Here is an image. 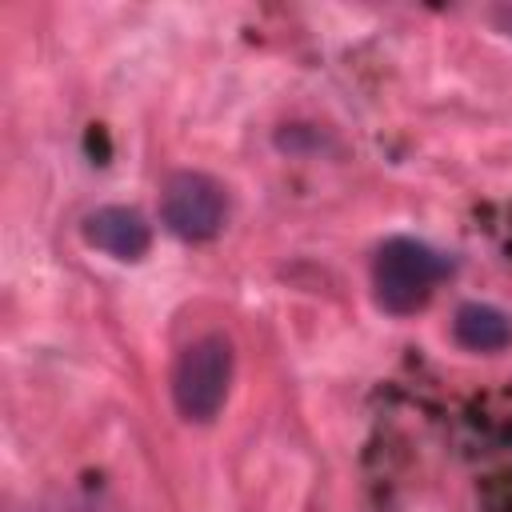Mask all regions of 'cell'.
Listing matches in <instances>:
<instances>
[{
	"label": "cell",
	"mask_w": 512,
	"mask_h": 512,
	"mask_svg": "<svg viewBox=\"0 0 512 512\" xmlns=\"http://www.w3.org/2000/svg\"><path fill=\"white\" fill-rule=\"evenodd\" d=\"M232 340L224 332H208L196 336L172 364V400L176 412L188 424H208L220 416L228 388H232Z\"/></svg>",
	"instance_id": "7a4b0ae2"
},
{
	"label": "cell",
	"mask_w": 512,
	"mask_h": 512,
	"mask_svg": "<svg viewBox=\"0 0 512 512\" xmlns=\"http://www.w3.org/2000/svg\"><path fill=\"white\" fill-rule=\"evenodd\" d=\"M452 336L468 352H500V348L512 344V316L504 308H496V304L468 300L452 316Z\"/></svg>",
	"instance_id": "5b68a950"
},
{
	"label": "cell",
	"mask_w": 512,
	"mask_h": 512,
	"mask_svg": "<svg viewBox=\"0 0 512 512\" xmlns=\"http://www.w3.org/2000/svg\"><path fill=\"white\" fill-rule=\"evenodd\" d=\"M496 20H500V24H504V32L512 36V8H500V12H496Z\"/></svg>",
	"instance_id": "8992f818"
},
{
	"label": "cell",
	"mask_w": 512,
	"mask_h": 512,
	"mask_svg": "<svg viewBox=\"0 0 512 512\" xmlns=\"http://www.w3.org/2000/svg\"><path fill=\"white\" fill-rule=\"evenodd\" d=\"M84 240L100 252H108L112 260H140L152 248V228L136 208L124 204H104L96 212H88L84 220Z\"/></svg>",
	"instance_id": "277c9868"
},
{
	"label": "cell",
	"mask_w": 512,
	"mask_h": 512,
	"mask_svg": "<svg viewBox=\"0 0 512 512\" xmlns=\"http://www.w3.org/2000/svg\"><path fill=\"white\" fill-rule=\"evenodd\" d=\"M224 216H228V196H224L220 180H212L204 172H172L164 180L160 220L172 236H180L188 244L212 240L224 228Z\"/></svg>",
	"instance_id": "3957f363"
},
{
	"label": "cell",
	"mask_w": 512,
	"mask_h": 512,
	"mask_svg": "<svg viewBox=\"0 0 512 512\" xmlns=\"http://www.w3.org/2000/svg\"><path fill=\"white\" fill-rule=\"evenodd\" d=\"M452 276V260L444 252H436L424 240L412 236H392L376 248L372 260V288H376V304L392 316H412L416 308L428 304V296L436 292L440 280Z\"/></svg>",
	"instance_id": "6da1fadb"
}]
</instances>
